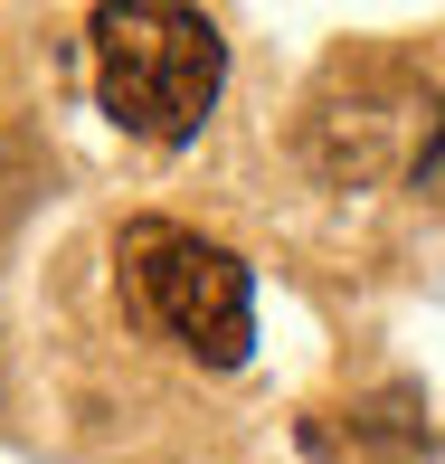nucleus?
<instances>
[{"label": "nucleus", "mask_w": 445, "mask_h": 464, "mask_svg": "<svg viewBox=\"0 0 445 464\" xmlns=\"http://www.w3.org/2000/svg\"><path fill=\"white\" fill-rule=\"evenodd\" d=\"M95 38V104L133 142H189L227 86V38L189 0H104Z\"/></svg>", "instance_id": "f257e3e1"}, {"label": "nucleus", "mask_w": 445, "mask_h": 464, "mask_svg": "<svg viewBox=\"0 0 445 464\" xmlns=\"http://www.w3.org/2000/svg\"><path fill=\"white\" fill-rule=\"evenodd\" d=\"M123 285L208 370H237L247 342H256V285H247V266L218 237L180 227V218H133L123 227Z\"/></svg>", "instance_id": "f03ea898"}, {"label": "nucleus", "mask_w": 445, "mask_h": 464, "mask_svg": "<svg viewBox=\"0 0 445 464\" xmlns=\"http://www.w3.org/2000/svg\"><path fill=\"white\" fill-rule=\"evenodd\" d=\"M351 427H332V417H313L304 446L332 455V464H427L436 436H427V408H417V389H379L370 408H342Z\"/></svg>", "instance_id": "7ed1b4c3"}, {"label": "nucleus", "mask_w": 445, "mask_h": 464, "mask_svg": "<svg viewBox=\"0 0 445 464\" xmlns=\"http://www.w3.org/2000/svg\"><path fill=\"white\" fill-rule=\"evenodd\" d=\"M417 171H427V180L445 171V123H436V133H427V152H417Z\"/></svg>", "instance_id": "20e7f679"}]
</instances>
